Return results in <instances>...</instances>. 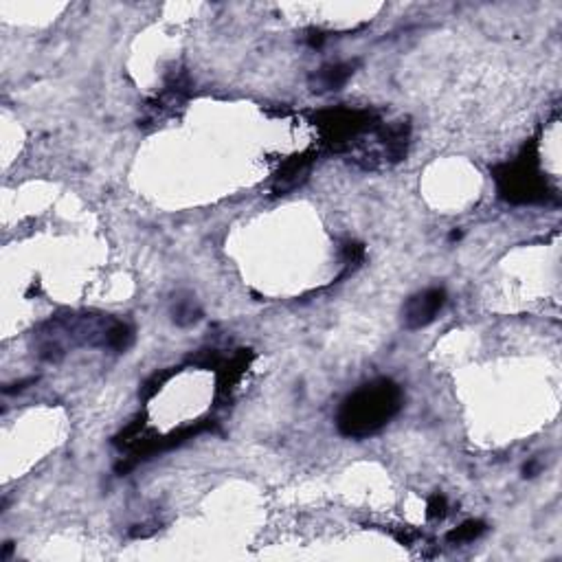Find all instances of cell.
Masks as SVG:
<instances>
[{"label": "cell", "mask_w": 562, "mask_h": 562, "mask_svg": "<svg viewBox=\"0 0 562 562\" xmlns=\"http://www.w3.org/2000/svg\"><path fill=\"white\" fill-rule=\"evenodd\" d=\"M402 389L391 378H376L343 400L336 413L338 433L365 440L383 430L402 409Z\"/></svg>", "instance_id": "obj_1"}, {"label": "cell", "mask_w": 562, "mask_h": 562, "mask_svg": "<svg viewBox=\"0 0 562 562\" xmlns=\"http://www.w3.org/2000/svg\"><path fill=\"white\" fill-rule=\"evenodd\" d=\"M505 172L497 174L499 191L505 200L512 203H536L545 200V183L540 176H534V170L528 162H514V165H505Z\"/></svg>", "instance_id": "obj_2"}, {"label": "cell", "mask_w": 562, "mask_h": 562, "mask_svg": "<svg viewBox=\"0 0 562 562\" xmlns=\"http://www.w3.org/2000/svg\"><path fill=\"white\" fill-rule=\"evenodd\" d=\"M446 290L444 288H426L422 293L413 295L407 299L402 307V323L407 330H422L426 325H430L438 314L442 312V307L446 305Z\"/></svg>", "instance_id": "obj_3"}, {"label": "cell", "mask_w": 562, "mask_h": 562, "mask_svg": "<svg viewBox=\"0 0 562 562\" xmlns=\"http://www.w3.org/2000/svg\"><path fill=\"white\" fill-rule=\"evenodd\" d=\"M352 72H354L352 64H328L310 75V88L314 93L338 90L340 86H345V82L352 77Z\"/></svg>", "instance_id": "obj_4"}, {"label": "cell", "mask_w": 562, "mask_h": 562, "mask_svg": "<svg viewBox=\"0 0 562 562\" xmlns=\"http://www.w3.org/2000/svg\"><path fill=\"white\" fill-rule=\"evenodd\" d=\"M172 317H174V323L176 325H191L196 323L198 319L203 317V310L198 307L196 299L191 295H187L185 299H176L174 305H172Z\"/></svg>", "instance_id": "obj_5"}, {"label": "cell", "mask_w": 562, "mask_h": 562, "mask_svg": "<svg viewBox=\"0 0 562 562\" xmlns=\"http://www.w3.org/2000/svg\"><path fill=\"white\" fill-rule=\"evenodd\" d=\"M483 532H485V523H481V521H468V523L461 525V528L448 532L446 540L452 542V545H461V542H473Z\"/></svg>", "instance_id": "obj_6"}, {"label": "cell", "mask_w": 562, "mask_h": 562, "mask_svg": "<svg viewBox=\"0 0 562 562\" xmlns=\"http://www.w3.org/2000/svg\"><path fill=\"white\" fill-rule=\"evenodd\" d=\"M446 514V499L435 494L430 501H428V516L430 518H442Z\"/></svg>", "instance_id": "obj_7"}, {"label": "cell", "mask_w": 562, "mask_h": 562, "mask_svg": "<svg viewBox=\"0 0 562 562\" xmlns=\"http://www.w3.org/2000/svg\"><path fill=\"white\" fill-rule=\"evenodd\" d=\"M35 380L38 378H27V380H20V383H13V385H9V387H5V393L9 395V393H15V391H23L27 385H33Z\"/></svg>", "instance_id": "obj_8"}, {"label": "cell", "mask_w": 562, "mask_h": 562, "mask_svg": "<svg viewBox=\"0 0 562 562\" xmlns=\"http://www.w3.org/2000/svg\"><path fill=\"white\" fill-rule=\"evenodd\" d=\"M536 470H538V464H536V461H532L530 466H525V468H523V473H525V477H534Z\"/></svg>", "instance_id": "obj_9"}, {"label": "cell", "mask_w": 562, "mask_h": 562, "mask_svg": "<svg viewBox=\"0 0 562 562\" xmlns=\"http://www.w3.org/2000/svg\"><path fill=\"white\" fill-rule=\"evenodd\" d=\"M11 549H13V542H7V545H5V551H3V556H0V558H3V560H5V558H7V556L11 554Z\"/></svg>", "instance_id": "obj_10"}, {"label": "cell", "mask_w": 562, "mask_h": 562, "mask_svg": "<svg viewBox=\"0 0 562 562\" xmlns=\"http://www.w3.org/2000/svg\"><path fill=\"white\" fill-rule=\"evenodd\" d=\"M459 238H461V233H459V231H452V233H450V240H459Z\"/></svg>", "instance_id": "obj_11"}]
</instances>
